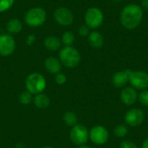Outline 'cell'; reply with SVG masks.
<instances>
[{"mask_svg":"<svg viewBox=\"0 0 148 148\" xmlns=\"http://www.w3.org/2000/svg\"><path fill=\"white\" fill-rule=\"evenodd\" d=\"M141 8L148 10V0H141Z\"/></svg>","mask_w":148,"mask_h":148,"instance_id":"29","label":"cell"},{"mask_svg":"<svg viewBox=\"0 0 148 148\" xmlns=\"http://www.w3.org/2000/svg\"><path fill=\"white\" fill-rule=\"evenodd\" d=\"M138 101L143 106L148 107V89L141 90V92L138 95Z\"/></svg>","mask_w":148,"mask_h":148,"instance_id":"24","label":"cell"},{"mask_svg":"<svg viewBox=\"0 0 148 148\" xmlns=\"http://www.w3.org/2000/svg\"><path fill=\"white\" fill-rule=\"evenodd\" d=\"M141 148H148V138H147L143 143H142V146H141Z\"/></svg>","mask_w":148,"mask_h":148,"instance_id":"30","label":"cell"},{"mask_svg":"<svg viewBox=\"0 0 148 148\" xmlns=\"http://www.w3.org/2000/svg\"><path fill=\"white\" fill-rule=\"evenodd\" d=\"M104 15L101 9L97 7H90L87 10L84 15L85 24L92 29H96L102 24Z\"/></svg>","mask_w":148,"mask_h":148,"instance_id":"5","label":"cell"},{"mask_svg":"<svg viewBox=\"0 0 148 148\" xmlns=\"http://www.w3.org/2000/svg\"><path fill=\"white\" fill-rule=\"evenodd\" d=\"M61 40H62V42L65 46H72V44L75 42V36L73 34V32H71V31H65L62 34V36Z\"/></svg>","mask_w":148,"mask_h":148,"instance_id":"20","label":"cell"},{"mask_svg":"<svg viewBox=\"0 0 148 148\" xmlns=\"http://www.w3.org/2000/svg\"><path fill=\"white\" fill-rule=\"evenodd\" d=\"M22 29H23V23L16 17L10 19L6 23V30L8 34L11 36L19 34L22 31Z\"/></svg>","mask_w":148,"mask_h":148,"instance_id":"17","label":"cell"},{"mask_svg":"<svg viewBox=\"0 0 148 148\" xmlns=\"http://www.w3.org/2000/svg\"><path fill=\"white\" fill-rule=\"evenodd\" d=\"M62 120H63V122L65 123V125L68 127H70L78 124L77 123L78 122V116L76 115V114L75 112H72V111H67L63 114Z\"/></svg>","mask_w":148,"mask_h":148,"instance_id":"19","label":"cell"},{"mask_svg":"<svg viewBox=\"0 0 148 148\" xmlns=\"http://www.w3.org/2000/svg\"><path fill=\"white\" fill-rule=\"evenodd\" d=\"M35 41H36V36L34 35H29L26 38V43L28 45H32L35 42Z\"/></svg>","mask_w":148,"mask_h":148,"instance_id":"28","label":"cell"},{"mask_svg":"<svg viewBox=\"0 0 148 148\" xmlns=\"http://www.w3.org/2000/svg\"><path fill=\"white\" fill-rule=\"evenodd\" d=\"M69 139L73 144L78 147L86 145L89 140V131L84 125L76 124L70 129Z\"/></svg>","mask_w":148,"mask_h":148,"instance_id":"6","label":"cell"},{"mask_svg":"<svg viewBox=\"0 0 148 148\" xmlns=\"http://www.w3.org/2000/svg\"><path fill=\"white\" fill-rule=\"evenodd\" d=\"M15 0H0V13L9 10L14 4Z\"/></svg>","mask_w":148,"mask_h":148,"instance_id":"23","label":"cell"},{"mask_svg":"<svg viewBox=\"0 0 148 148\" xmlns=\"http://www.w3.org/2000/svg\"><path fill=\"white\" fill-rule=\"evenodd\" d=\"M55 82L57 85H63L67 82V76L62 72L57 73L55 75Z\"/></svg>","mask_w":148,"mask_h":148,"instance_id":"25","label":"cell"},{"mask_svg":"<svg viewBox=\"0 0 148 148\" xmlns=\"http://www.w3.org/2000/svg\"><path fill=\"white\" fill-rule=\"evenodd\" d=\"M44 67H45V69L50 74L56 75L57 73L61 72L62 64L61 61L59 60V58H56L55 56H49L46 58L44 62Z\"/></svg>","mask_w":148,"mask_h":148,"instance_id":"14","label":"cell"},{"mask_svg":"<svg viewBox=\"0 0 148 148\" xmlns=\"http://www.w3.org/2000/svg\"><path fill=\"white\" fill-rule=\"evenodd\" d=\"M133 70L123 69L116 72L112 77V83L116 88H124L129 82V77Z\"/></svg>","mask_w":148,"mask_h":148,"instance_id":"13","label":"cell"},{"mask_svg":"<svg viewBox=\"0 0 148 148\" xmlns=\"http://www.w3.org/2000/svg\"><path fill=\"white\" fill-rule=\"evenodd\" d=\"M16 49V41L13 36L3 33L0 35V56H9Z\"/></svg>","mask_w":148,"mask_h":148,"instance_id":"11","label":"cell"},{"mask_svg":"<svg viewBox=\"0 0 148 148\" xmlns=\"http://www.w3.org/2000/svg\"><path fill=\"white\" fill-rule=\"evenodd\" d=\"M129 83L136 90H145L148 88V73L143 70L132 71Z\"/></svg>","mask_w":148,"mask_h":148,"instance_id":"8","label":"cell"},{"mask_svg":"<svg viewBox=\"0 0 148 148\" xmlns=\"http://www.w3.org/2000/svg\"><path fill=\"white\" fill-rule=\"evenodd\" d=\"M59 60L68 69H75L81 62L80 52L72 46H64L59 50Z\"/></svg>","mask_w":148,"mask_h":148,"instance_id":"2","label":"cell"},{"mask_svg":"<svg viewBox=\"0 0 148 148\" xmlns=\"http://www.w3.org/2000/svg\"><path fill=\"white\" fill-rule=\"evenodd\" d=\"M88 43L94 49H101L104 44V37L101 32L97 30H93L88 36Z\"/></svg>","mask_w":148,"mask_h":148,"instance_id":"15","label":"cell"},{"mask_svg":"<svg viewBox=\"0 0 148 148\" xmlns=\"http://www.w3.org/2000/svg\"><path fill=\"white\" fill-rule=\"evenodd\" d=\"M33 103L37 108L45 109L49 106L50 99L47 95L43 93H40L33 96Z\"/></svg>","mask_w":148,"mask_h":148,"instance_id":"18","label":"cell"},{"mask_svg":"<svg viewBox=\"0 0 148 148\" xmlns=\"http://www.w3.org/2000/svg\"><path fill=\"white\" fill-rule=\"evenodd\" d=\"M44 47L49 51H57L62 49V40L55 36H47L44 39Z\"/></svg>","mask_w":148,"mask_h":148,"instance_id":"16","label":"cell"},{"mask_svg":"<svg viewBox=\"0 0 148 148\" xmlns=\"http://www.w3.org/2000/svg\"><path fill=\"white\" fill-rule=\"evenodd\" d=\"M33 95L30 94L29 92H28L27 90L22 92L19 96H18V101L23 104V105H28L30 102L33 101Z\"/></svg>","mask_w":148,"mask_h":148,"instance_id":"21","label":"cell"},{"mask_svg":"<svg viewBox=\"0 0 148 148\" xmlns=\"http://www.w3.org/2000/svg\"><path fill=\"white\" fill-rule=\"evenodd\" d=\"M138 92L133 87H124L121 92V100L127 106H132L138 101Z\"/></svg>","mask_w":148,"mask_h":148,"instance_id":"12","label":"cell"},{"mask_svg":"<svg viewBox=\"0 0 148 148\" xmlns=\"http://www.w3.org/2000/svg\"><path fill=\"white\" fill-rule=\"evenodd\" d=\"M47 19V12L41 7H34L29 9L24 15L25 23L31 28H38L42 26Z\"/></svg>","mask_w":148,"mask_h":148,"instance_id":"4","label":"cell"},{"mask_svg":"<svg viewBox=\"0 0 148 148\" xmlns=\"http://www.w3.org/2000/svg\"><path fill=\"white\" fill-rule=\"evenodd\" d=\"M120 148H139L132 140H124L120 144Z\"/></svg>","mask_w":148,"mask_h":148,"instance_id":"27","label":"cell"},{"mask_svg":"<svg viewBox=\"0 0 148 148\" xmlns=\"http://www.w3.org/2000/svg\"><path fill=\"white\" fill-rule=\"evenodd\" d=\"M124 121L126 124L129 127H140L145 121L144 111L138 108H133L126 113L124 116Z\"/></svg>","mask_w":148,"mask_h":148,"instance_id":"9","label":"cell"},{"mask_svg":"<svg viewBox=\"0 0 148 148\" xmlns=\"http://www.w3.org/2000/svg\"><path fill=\"white\" fill-rule=\"evenodd\" d=\"M47 86L45 77L40 73H31L25 80V88L28 92L36 95L40 93H43Z\"/></svg>","mask_w":148,"mask_h":148,"instance_id":"3","label":"cell"},{"mask_svg":"<svg viewBox=\"0 0 148 148\" xmlns=\"http://www.w3.org/2000/svg\"><path fill=\"white\" fill-rule=\"evenodd\" d=\"M109 139V133L108 129L101 125L95 126L89 131V140L97 146H102L108 142Z\"/></svg>","mask_w":148,"mask_h":148,"instance_id":"7","label":"cell"},{"mask_svg":"<svg viewBox=\"0 0 148 148\" xmlns=\"http://www.w3.org/2000/svg\"><path fill=\"white\" fill-rule=\"evenodd\" d=\"M78 148H90L88 146H87V145H83V146H80Z\"/></svg>","mask_w":148,"mask_h":148,"instance_id":"31","label":"cell"},{"mask_svg":"<svg viewBox=\"0 0 148 148\" xmlns=\"http://www.w3.org/2000/svg\"><path fill=\"white\" fill-rule=\"evenodd\" d=\"M114 134L118 138H124L128 134V128L126 125H117L114 129Z\"/></svg>","mask_w":148,"mask_h":148,"instance_id":"22","label":"cell"},{"mask_svg":"<svg viewBox=\"0 0 148 148\" xmlns=\"http://www.w3.org/2000/svg\"><path fill=\"white\" fill-rule=\"evenodd\" d=\"M55 21L61 26H69L74 22V16L72 11L64 6H60L56 9L53 14Z\"/></svg>","mask_w":148,"mask_h":148,"instance_id":"10","label":"cell"},{"mask_svg":"<svg viewBox=\"0 0 148 148\" xmlns=\"http://www.w3.org/2000/svg\"><path fill=\"white\" fill-rule=\"evenodd\" d=\"M89 29H89L86 24L82 25V26H80L79 29H78V34H79L81 36H88L89 35V33H90V30H89Z\"/></svg>","mask_w":148,"mask_h":148,"instance_id":"26","label":"cell"},{"mask_svg":"<svg viewBox=\"0 0 148 148\" xmlns=\"http://www.w3.org/2000/svg\"><path fill=\"white\" fill-rule=\"evenodd\" d=\"M42 148H54V147H50V146H45V147H42Z\"/></svg>","mask_w":148,"mask_h":148,"instance_id":"32","label":"cell"},{"mask_svg":"<svg viewBox=\"0 0 148 148\" xmlns=\"http://www.w3.org/2000/svg\"><path fill=\"white\" fill-rule=\"evenodd\" d=\"M143 16L144 11L140 5L136 3H129L121 11V23L127 29H134L140 24Z\"/></svg>","mask_w":148,"mask_h":148,"instance_id":"1","label":"cell"}]
</instances>
